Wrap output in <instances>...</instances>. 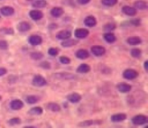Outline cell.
Wrapping results in <instances>:
<instances>
[{"label":"cell","mask_w":148,"mask_h":128,"mask_svg":"<svg viewBox=\"0 0 148 128\" xmlns=\"http://www.w3.org/2000/svg\"><path fill=\"white\" fill-rule=\"evenodd\" d=\"M75 56L77 58L81 59V60H85V59H87L88 58H89L90 53L87 50H85V49H79L75 53Z\"/></svg>","instance_id":"obj_16"},{"label":"cell","mask_w":148,"mask_h":128,"mask_svg":"<svg viewBox=\"0 0 148 128\" xmlns=\"http://www.w3.org/2000/svg\"><path fill=\"white\" fill-rule=\"evenodd\" d=\"M71 36H72V33L69 30H62V31L59 32L56 35V38L59 39V40H64L66 39L70 38Z\"/></svg>","instance_id":"obj_15"},{"label":"cell","mask_w":148,"mask_h":128,"mask_svg":"<svg viewBox=\"0 0 148 128\" xmlns=\"http://www.w3.org/2000/svg\"><path fill=\"white\" fill-rule=\"evenodd\" d=\"M138 72L132 68L126 69L123 72V77H124V79H127V80H134L136 78L138 77Z\"/></svg>","instance_id":"obj_2"},{"label":"cell","mask_w":148,"mask_h":128,"mask_svg":"<svg viewBox=\"0 0 148 128\" xmlns=\"http://www.w3.org/2000/svg\"><path fill=\"white\" fill-rule=\"evenodd\" d=\"M32 84L36 87H43L47 85V81L41 75H36L32 81Z\"/></svg>","instance_id":"obj_1"},{"label":"cell","mask_w":148,"mask_h":128,"mask_svg":"<svg viewBox=\"0 0 148 128\" xmlns=\"http://www.w3.org/2000/svg\"><path fill=\"white\" fill-rule=\"evenodd\" d=\"M43 109L40 106H35L31 108L28 111V114L30 115H40L43 114Z\"/></svg>","instance_id":"obj_25"},{"label":"cell","mask_w":148,"mask_h":128,"mask_svg":"<svg viewBox=\"0 0 148 128\" xmlns=\"http://www.w3.org/2000/svg\"><path fill=\"white\" fill-rule=\"evenodd\" d=\"M148 60H145L144 63V68H145V70H146V71H147L148 70Z\"/></svg>","instance_id":"obj_44"},{"label":"cell","mask_w":148,"mask_h":128,"mask_svg":"<svg viewBox=\"0 0 148 128\" xmlns=\"http://www.w3.org/2000/svg\"><path fill=\"white\" fill-rule=\"evenodd\" d=\"M29 15H30V18L33 20L35 21H38V20H40L43 18V14L41 11L38 9H33L29 12Z\"/></svg>","instance_id":"obj_8"},{"label":"cell","mask_w":148,"mask_h":128,"mask_svg":"<svg viewBox=\"0 0 148 128\" xmlns=\"http://www.w3.org/2000/svg\"><path fill=\"white\" fill-rule=\"evenodd\" d=\"M28 42L31 45L33 46H36L39 45L42 43L43 42V39L40 37V35H30L28 37Z\"/></svg>","instance_id":"obj_5"},{"label":"cell","mask_w":148,"mask_h":128,"mask_svg":"<svg viewBox=\"0 0 148 128\" xmlns=\"http://www.w3.org/2000/svg\"><path fill=\"white\" fill-rule=\"evenodd\" d=\"M8 49V43L6 40H0V50H6Z\"/></svg>","instance_id":"obj_37"},{"label":"cell","mask_w":148,"mask_h":128,"mask_svg":"<svg viewBox=\"0 0 148 128\" xmlns=\"http://www.w3.org/2000/svg\"><path fill=\"white\" fill-rule=\"evenodd\" d=\"M79 43V41L77 40H74V39H66V40H64V41L62 42L61 45H62V47H71L72 46L76 45L77 43Z\"/></svg>","instance_id":"obj_18"},{"label":"cell","mask_w":148,"mask_h":128,"mask_svg":"<svg viewBox=\"0 0 148 128\" xmlns=\"http://www.w3.org/2000/svg\"><path fill=\"white\" fill-rule=\"evenodd\" d=\"M130 54L134 58H139L142 56V50L139 48H133L131 50Z\"/></svg>","instance_id":"obj_29"},{"label":"cell","mask_w":148,"mask_h":128,"mask_svg":"<svg viewBox=\"0 0 148 128\" xmlns=\"http://www.w3.org/2000/svg\"><path fill=\"white\" fill-rule=\"evenodd\" d=\"M0 33L4 35H13L14 30L12 27H2L0 30Z\"/></svg>","instance_id":"obj_33"},{"label":"cell","mask_w":148,"mask_h":128,"mask_svg":"<svg viewBox=\"0 0 148 128\" xmlns=\"http://www.w3.org/2000/svg\"><path fill=\"white\" fill-rule=\"evenodd\" d=\"M121 11L124 14L130 17H133L137 14V9L130 6H124L121 9Z\"/></svg>","instance_id":"obj_6"},{"label":"cell","mask_w":148,"mask_h":128,"mask_svg":"<svg viewBox=\"0 0 148 128\" xmlns=\"http://www.w3.org/2000/svg\"><path fill=\"white\" fill-rule=\"evenodd\" d=\"M89 34V30L87 29H77L75 31V36L78 39L85 38Z\"/></svg>","instance_id":"obj_9"},{"label":"cell","mask_w":148,"mask_h":128,"mask_svg":"<svg viewBox=\"0 0 148 128\" xmlns=\"http://www.w3.org/2000/svg\"><path fill=\"white\" fill-rule=\"evenodd\" d=\"M127 42L128 44L131 45H137L142 43V39L137 36H133V37H129L127 40Z\"/></svg>","instance_id":"obj_22"},{"label":"cell","mask_w":148,"mask_h":128,"mask_svg":"<svg viewBox=\"0 0 148 128\" xmlns=\"http://www.w3.org/2000/svg\"><path fill=\"white\" fill-rule=\"evenodd\" d=\"M47 5L46 0H36L32 3V6L36 8H44Z\"/></svg>","instance_id":"obj_26"},{"label":"cell","mask_w":148,"mask_h":128,"mask_svg":"<svg viewBox=\"0 0 148 128\" xmlns=\"http://www.w3.org/2000/svg\"><path fill=\"white\" fill-rule=\"evenodd\" d=\"M35 127H33V126H30V127H25L24 128H34Z\"/></svg>","instance_id":"obj_45"},{"label":"cell","mask_w":148,"mask_h":128,"mask_svg":"<svg viewBox=\"0 0 148 128\" xmlns=\"http://www.w3.org/2000/svg\"><path fill=\"white\" fill-rule=\"evenodd\" d=\"M0 12L2 15L7 17V16H11L14 14V9L12 7L6 6V7H3L0 9Z\"/></svg>","instance_id":"obj_17"},{"label":"cell","mask_w":148,"mask_h":128,"mask_svg":"<svg viewBox=\"0 0 148 128\" xmlns=\"http://www.w3.org/2000/svg\"><path fill=\"white\" fill-rule=\"evenodd\" d=\"M134 8L138 9L140 10H145L147 9V3L143 0H138V1H134Z\"/></svg>","instance_id":"obj_21"},{"label":"cell","mask_w":148,"mask_h":128,"mask_svg":"<svg viewBox=\"0 0 148 128\" xmlns=\"http://www.w3.org/2000/svg\"><path fill=\"white\" fill-rule=\"evenodd\" d=\"M66 99L71 103L76 104L80 102V100L82 99V96L78 93H72L70 94L67 95Z\"/></svg>","instance_id":"obj_11"},{"label":"cell","mask_w":148,"mask_h":128,"mask_svg":"<svg viewBox=\"0 0 148 128\" xmlns=\"http://www.w3.org/2000/svg\"><path fill=\"white\" fill-rule=\"evenodd\" d=\"M48 53L51 56H56L59 54V50L57 48H55V47H50L48 50Z\"/></svg>","instance_id":"obj_35"},{"label":"cell","mask_w":148,"mask_h":128,"mask_svg":"<svg viewBox=\"0 0 148 128\" xmlns=\"http://www.w3.org/2000/svg\"><path fill=\"white\" fill-rule=\"evenodd\" d=\"M127 116L124 113H118L113 114L111 116V120L113 122H121L127 119Z\"/></svg>","instance_id":"obj_13"},{"label":"cell","mask_w":148,"mask_h":128,"mask_svg":"<svg viewBox=\"0 0 148 128\" xmlns=\"http://www.w3.org/2000/svg\"><path fill=\"white\" fill-rule=\"evenodd\" d=\"M28 1H31V0H28Z\"/></svg>","instance_id":"obj_47"},{"label":"cell","mask_w":148,"mask_h":128,"mask_svg":"<svg viewBox=\"0 0 148 128\" xmlns=\"http://www.w3.org/2000/svg\"><path fill=\"white\" fill-rule=\"evenodd\" d=\"M31 28V25L27 22H20L17 25V29L20 33H25Z\"/></svg>","instance_id":"obj_10"},{"label":"cell","mask_w":148,"mask_h":128,"mask_svg":"<svg viewBox=\"0 0 148 128\" xmlns=\"http://www.w3.org/2000/svg\"><path fill=\"white\" fill-rule=\"evenodd\" d=\"M91 0H77L78 4H81V5H85V4H88Z\"/></svg>","instance_id":"obj_41"},{"label":"cell","mask_w":148,"mask_h":128,"mask_svg":"<svg viewBox=\"0 0 148 128\" xmlns=\"http://www.w3.org/2000/svg\"><path fill=\"white\" fill-rule=\"evenodd\" d=\"M94 122L92 120H87L85 121V122H81L80 124H79V127H89L90 126V125H93Z\"/></svg>","instance_id":"obj_39"},{"label":"cell","mask_w":148,"mask_h":128,"mask_svg":"<svg viewBox=\"0 0 148 128\" xmlns=\"http://www.w3.org/2000/svg\"><path fill=\"white\" fill-rule=\"evenodd\" d=\"M7 70L5 68H0V77L4 76L7 73Z\"/></svg>","instance_id":"obj_42"},{"label":"cell","mask_w":148,"mask_h":128,"mask_svg":"<svg viewBox=\"0 0 148 128\" xmlns=\"http://www.w3.org/2000/svg\"><path fill=\"white\" fill-rule=\"evenodd\" d=\"M24 106V103L20 99H14L10 102V107L12 110H20Z\"/></svg>","instance_id":"obj_14"},{"label":"cell","mask_w":148,"mask_h":128,"mask_svg":"<svg viewBox=\"0 0 148 128\" xmlns=\"http://www.w3.org/2000/svg\"><path fill=\"white\" fill-rule=\"evenodd\" d=\"M38 97L35 95H29L26 97L25 102H27L28 104H34L37 103L38 101Z\"/></svg>","instance_id":"obj_28"},{"label":"cell","mask_w":148,"mask_h":128,"mask_svg":"<svg viewBox=\"0 0 148 128\" xmlns=\"http://www.w3.org/2000/svg\"><path fill=\"white\" fill-rule=\"evenodd\" d=\"M56 27H57V24H54V23H51V24H50L49 25V28L50 29V30H54Z\"/></svg>","instance_id":"obj_43"},{"label":"cell","mask_w":148,"mask_h":128,"mask_svg":"<svg viewBox=\"0 0 148 128\" xmlns=\"http://www.w3.org/2000/svg\"><path fill=\"white\" fill-rule=\"evenodd\" d=\"M90 70L91 68L89 65L86 64V63H82L78 66L76 71L79 73H87L90 71Z\"/></svg>","instance_id":"obj_20"},{"label":"cell","mask_w":148,"mask_h":128,"mask_svg":"<svg viewBox=\"0 0 148 128\" xmlns=\"http://www.w3.org/2000/svg\"><path fill=\"white\" fill-rule=\"evenodd\" d=\"M46 108H47V109L53 112H58L61 110V106L57 103H55V102H49V103H48V104L46 105Z\"/></svg>","instance_id":"obj_23"},{"label":"cell","mask_w":148,"mask_h":128,"mask_svg":"<svg viewBox=\"0 0 148 128\" xmlns=\"http://www.w3.org/2000/svg\"><path fill=\"white\" fill-rule=\"evenodd\" d=\"M103 38L108 43H113L116 40V37L115 36V35L113 34L111 32L105 33L103 35Z\"/></svg>","instance_id":"obj_24"},{"label":"cell","mask_w":148,"mask_h":128,"mask_svg":"<svg viewBox=\"0 0 148 128\" xmlns=\"http://www.w3.org/2000/svg\"><path fill=\"white\" fill-rule=\"evenodd\" d=\"M101 3L106 7H114L118 3V0H101Z\"/></svg>","instance_id":"obj_31"},{"label":"cell","mask_w":148,"mask_h":128,"mask_svg":"<svg viewBox=\"0 0 148 128\" xmlns=\"http://www.w3.org/2000/svg\"><path fill=\"white\" fill-rule=\"evenodd\" d=\"M117 89L119 92L123 93H129L130 91L132 90V87L131 85L128 84L127 83H120L119 84H117L116 86Z\"/></svg>","instance_id":"obj_7"},{"label":"cell","mask_w":148,"mask_h":128,"mask_svg":"<svg viewBox=\"0 0 148 128\" xmlns=\"http://www.w3.org/2000/svg\"><path fill=\"white\" fill-rule=\"evenodd\" d=\"M84 24L88 27H93L97 24V20L92 15H89L84 20Z\"/></svg>","instance_id":"obj_12"},{"label":"cell","mask_w":148,"mask_h":128,"mask_svg":"<svg viewBox=\"0 0 148 128\" xmlns=\"http://www.w3.org/2000/svg\"><path fill=\"white\" fill-rule=\"evenodd\" d=\"M64 9L62 7H53V9H51V14L53 16V17H56V18H58V17H60L62 14H64Z\"/></svg>","instance_id":"obj_19"},{"label":"cell","mask_w":148,"mask_h":128,"mask_svg":"<svg viewBox=\"0 0 148 128\" xmlns=\"http://www.w3.org/2000/svg\"><path fill=\"white\" fill-rule=\"evenodd\" d=\"M30 56L32 59H33V60H40V59L43 58V54L42 53H40V52L36 51V52H33V53H30Z\"/></svg>","instance_id":"obj_30"},{"label":"cell","mask_w":148,"mask_h":128,"mask_svg":"<svg viewBox=\"0 0 148 128\" xmlns=\"http://www.w3.org/2000/svg\"><path fill=\"white\" fill-rule=\"evenodd\" d=\"M132 122L134 125H143L147 123L148 118L144 114H138L132 118Z\"/></svg>","instance_id":"obj_3"},{"label":"cell","mask_w":148,"mask_h":128,"mask_svg":"<svg viewBox=\"0 0 148 128\" xmlns=\"http://www.w3.org/2000/svg\"><path fill=\"white\" fill-rule=\"evenodd\" d=\"M0 18H1V16H0Z\"/></svg>","instance_id":"obj_48"},{"label":"cell","mask_w":148,"mask_h":128,"mask_svg":"<svg viewBox=\"0 0 148 128\" xmlns=\"http://www.w3.org/2000/svg\"><path fill=\"white\" fill-rule=\"evenodd\" d=\"M130 23L134 26H140L141 24V20L138 18H134L130 20Z\"/></svg>","instance_id":"obj_38"},{"label":"cell","mask_w":148,"mask_h":128,"mask_svg":"<svg viewBox=\"0 0 148 128\" xmlns=\"http://www.w3.org/2000/svg\"><path fill=\"white\" fill-rule=\"evenodd\" d=\"M91 52L95 56H102L106 52V50L104 47L100 45H94L91 47Z\"/></svg>","instance_id":"obj_4"},{"label":"cell","mask_w":148,"mask_h":128,"mask_svg":"<svg viewBox=\"0 0 148 128\" xmlns=\"http://www.w3.org/2000/svg\"><path fill=\"white\" fill-rule=\"evenodd\" d=\"M59 61H60V63H62V64L66 65V64H69V63H70L71 60L70 58H69L66 57V56H62L59 58Z\"/></svg>","instance_id":"obj_36"},{"label":"cell","mask_w":148,"mask_h":128,"mask_svg":"<svg viewBox=\"0 0 148 128\" xmlns=\"http://www.w3.org/2000/svg\"><path fill=\"white\" fill-rule=\"evenodd\" d=\"M1 96H0V100H1Z\"/></svg>","instance_id":"obj_46"},{"label":"cell","mask_w":148,"mask_h":128,"mask_svg":"<svg viewBox=\"0 0 148 128\" xmlns=\"http://www.w3.org/2000/svg\"><path fill=\"white\" fill-rule=\"evenodd\" d=\"M116 27V25L114 23L109 22V23H107L106 24H105L103 28H104V30H105V31H106L107 33H110V32H111V31H113V30H115Z\"/></svg>","instance_id":"obj_32"},{"label":"cell","mask_w":148,"mask_h":128,"mask_svg":"<svg viewBox=\"0 0 148 128\" xmlns=\"http://www.w3.org/2000/svg\"><path fill=\"white\" fill-rule=\"evenodd\" d=\"M55 77L57 79H72L74 78L73 75L71 73H55Z\"/></svg>","instance_id":"obj_27"},{"label":"cell","mask_w":148,"mask_h":128,"mask_svg":"<svg viewBox=\"0 0 148 128\" xmlns=\"http://www.w3.org/2000/svg\"><path fill=\"white\" fill-rule=\"evenodd\" d=\"M8 124L12 126L20 125V124H21V119L18 117H14L8 121Z\"/></svg>","instance_id":"obj_34"},{"label":"cell","mask_w":148,"mask_h":128,"mask_svg":"<svg viewBox=\"0 0 148 128\" xmlns=\"http://www.w3.org/2000/svg\"><path fill=\"white\" fill-rule=\"evenodd\" d=\"M40 66L43 69H50L51 64L48 61H43L40 63Z\"/></svg>","instance_id":"obj_40"}]
</instances>
